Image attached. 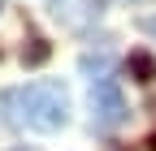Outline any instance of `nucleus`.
Listing matches in <instances>:
<instances>
[{"instance_id":"obj_1","label":"nucleus","mask_w":156,"mask_h":151,"mask_svg":"<svg viewBox=\"0 0 156 151\" xmlns=\"http://www.w3.org/2000/svg\"><path fill=\"white\" fill-rule=\"evenodd\" d=\"M5 104L17 108V125H30L39 134H56L69 121V91L61 82H30L22 91H5Z\"/></svg>"},{"instance_id":"obj_2","label":"nucleus","mask_w":156,"mask_h":151,"mask_svg":"<svg viewBox=\"0 0 156 151\" xmlns=\"http://www.w3.org/2000/svg\"><path fill=\"white\" fill-rule=\"evenodd\" d=\"M126 117H130V108L122 99V86L113 78H95V86H91V125L95 129H117Z\"/></svg>"},{"instance_id":"obj_3","label":"nucleus","mask_w":156,"mask_h":151,"mask_svg":"<svg viewBox=\"0 0 156 151\" xmlns=\"http://www.w3.org/2000/svg\"><path fill=\"white\" fill-rule=\"evenodd\" d=\"M100 13H104V0H56L52 9V17L65 30H87L91 22H100Z\"/></svg>"},{"instance_id":"obj_4","label":"nucleus","mask_w":156,"mask_h":151,"mask_svg":"<svg viewBox=\"0 0 156 151\" xmlns=\"http://www.w3.org/2000/svg\"><path fill=\"white\" fill-rule=\"evenodd\" d=\"M126 73H130L134 82L147 86V82L156 78V56H152V52H130V56H126Z\"/></svg>"},{"instance_id":"obj_5","label":"nucleus","mask_w":156,"mask_h":151,"mask_svg":"<svg viewBox=\"0 0 156 151\" xmlns=\"http://www.w3.org/2000/svg\"><path fill=\"white\" fill-rule=\"evenodd\" d=\"M48 56H52V43H48V39H39V35L26 39V48H22V65H26V69H39Z\"/></svg>"},{"instance_id":"obj_6","label":"nucleus","mask_w":156,"mask_h":151,"mask_svg":"<svg viewBox=\"0 0 156 151\" xmlns=\"http://www.w3.org/2000/svg\"><path fill=\"white\" fill-rule=\"evenodd\" d=\"M108 65H113V56L108 52H100V56H83V73H87V78H91V73H100V78H108Z\"/></svg>"},{"instance_id":"obj_7","label":"nucleus","mask_w":156,"mask_h":151,"mask_svg":"<svg viewBox=\"0 0 156 151\" xmlns=\"http://www.w3.org/2000/svg\"><path fill=\"white\" fill-rule=\"evenodd\" d=\"M143 30H152V35H156V17H143Z\"/></svg>"},{"instance_id":"obj_8","label":"nucleus","mask_w":156,"mask_h":151,"mask_svg":"<svg viewBox=\"0 0 156 151\" xmlns=\"http://www.w3.org/2000/svg\"><path fill=\"white\" fill-rule=\"evenodd\" d=\"M147 151H156V134H152V138H147Z\"/></svg>"},{"instance_id":"obj_9","label":"nucleus","mask_w":156,"mask_h":151,"mask_svg":"<svg viewBox=\"0 0 156 151\" xmlns=\"http://www.w3.org/2000/svg\"><path fill=\"white\" fill-rule=\"evenodd\" d=\"M0 13H5V0H0Z\"/></svg>"}]
</instances>
